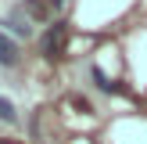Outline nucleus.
Returning <instances> with one entry per match:
<instances>
[{"label":"nucleus","instance_id":"nucleus-6","mask_svg":"<svg viewBox=\"0 0 147 144\" xmlns=\"http://www.w3.org/2000/svg\"><path fill=\"white\" fill-rule=\"evenodd\" d=\"M25 7H29V11H32V14H36V18H43V14H47V7H43V4H40V0H29V4H25Z\"/></svg>","mask_w":147,"mask_h":144},{"label":"nucleus","instance_id":"nucleus-7","mask_svg":"<svg viewBox=\"0 0 147 144\" xmlns=\"http://www.w3.org/2000/svg\"><path fill=\"white\" fill-rule=\"evenodd\" d=\"M65 4H68V0H54V7H65Z\"/></svg>","mask_w":147,"mask_h":144},{"label":"nucleus","instance_id":"nucleus-2","mask_svg":"<svg viewBox=\"0 0 147 144\" xmlns=\"http://www.w3.org/2000/svg\"><path fill=\"white\" fill-rule=\"evenodd\" d=\"M61 43H65V25H61V22H54V25H50V33H47V40H43V54L54 58L57 50H61Z\"/></svg>","mask_w":147,"mask_h":144},{"label":"nucleus","instance_id":"nucleus-4","mask_svg":"<svg viewBox=\"0 0 147 144\" xmlns=\"http://www.w3.org/2000/svg\"><path fill=\"white\" fill-rule=\"evenodd\" d=\"M93 79H97V86H100L104 94H119V83H115V79H108L100 69H93Z\"/></svg>","mask_w":147,"mask_h":144},{"label":"nucleus","instance_id":"nucleus-3","mask_svg":"<svg viewBox=\"0 0 147 144\" xmlns=\"http://www.w3.org/2000/svg\"><path fill=\"white\" fill-rule=\"evenodd\" d=\"M14 61H18V43H14L11 36L0 29V65H7V69H11Z\"/></svg>","mask_w":147,"mask_h":144},{"label":"nucleus","instance_id":"nucleus-1","mask_svg":"<svg viewBox=\"0 0 147 144\" xmlns=\"http://www.w3.org/2000/svg\"><path fill=\"white\" fill-rule=\"evenodd\" d=\"M0 25H7V33H14V36H32V22H29V14H22V11H11V14H4V22Z\"/></svg>","mask_w":147,"mask_h":144},{"label":"nucleus","instance_id":"nucleus-5","mask_svg":"<svg viewBox=\"0 0 147 144\" xmlns=\"http://www.w3.org/2000/svg\"><path fill=\"white\" fill-rule=\"evenodd\" d=\"M0 122H18V112L7 97H0Z\"/></svg>","mask_w":147,"mask_h":144}]
</instances>
